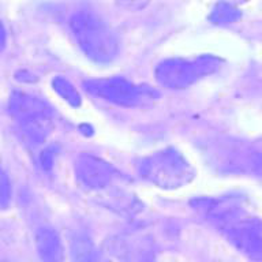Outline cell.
Returning <instances> with one entry per match:
<instances>
[{
	"instance_id": "6",
	"label": "cell",
	"mask_w": 262,
	"mask_h": 262,
	"mask_svg": "<svg viewBox=\"0 0 262 262\" xmlns=\"http://www.w3.org/2000/svg\"><path fill=\"white\" fill-rule=\"evenodd\" d=\"M220 67V60L212 55L195 57H173L160 61L155 69L156 81L168 89H186Z\"/></svg>"
},
{
	"instance_id": "16",
	"label": "cell",
	"mask_w": 262,
	"mask_h": 262,
	"mask_svg": "<svg viewBox=\"0 0 262 262\" xmlns=\"http://www.w3.org/2000/svg\"><path fill=\"white\" fill-rule=\"evenodd\" d=\"M6 38H7L6 29H4L3 24L0 22V52H2V51L4 49V47H6Z\"/></svg>"
},
{
	"instance_id": "4",
	"label": "cell",
	"mask_w": 262,
	"mask_h": 262,
	"mask_svg": "<svg viewBox=\"0 0 262 262\" xmlns=\"http://www.w3.org/2000/svg\"><path fill=\"white\" fill-rule=\"evenodd\" d=\"M8 111L29 146L34 147L45 142L53 127V110L48 102L25 92H14L8 102Z\"/></svg>"
},
{
	"instance_id": "11",
	"label": "cell",
	"mask_w": 262,
	"mask_h": 262,
	"mask_svg": "<svg viewBox=\"0 0 262 262\" xmlns=\"http://www.w3.org/2000/svg\"><path fill=\"white\" fill-rule=\"evenodd\" d=\"M71 262H98L93 241L85 233H78L71 241Z\"/></svg>"
},
{
	"instance_id": "15",
	"label": "cell",
	"mask_w": 262,
	"mask_h": 262,
	"mask_svg": "<svg viewBox=\"0 0 262 262\" xmlns=\"http://www.w3.org/2000/svg\"><path fill=\"white\" fill-rule=\"evenodd\" d=\"M55 146L47 147L45 150H42L40 156V164L42 165L44 169H51L53 165V156H55Z\"/></svg>"
},
{
	"instance_id": "13",
	"label": "cell",
	"mask_w": 262,
	"mask_h": 262,
	"mask_svg": "<svg viewBox=\"0 0 262 262\" xmlns=\"http://www.w3.org/2000/svg\"><path fill=\"white\" fill-rule=\"evenodd\" d=\"M52 88L59 96H60L64 101H67L71 106L78 108L81 105V96L78 93V90L75 89V86L64 77H56L53 78Z\"/></svg>"
},
{
	"instance_id": "5",
	"label": "cell",
	"mask_w": 262,
	"mask_h": 262,
	"mask_svg": "<svg viewBox=\"0 0 262 262\" xmlns=\"http://www.w3.org/2000/svg\"><path fill=\"white\" fill-rule=\"evenodd\" d=\"M139 176L160 188L183 187L194 179L195 171L188 160L173 147L155 151L137 164Z\"/></svg>"
},
{
	"instance_id": "7",
	"label": "cell",
	"mask_w": 262,
	"mask_h": 262,
	"mask_svg": "<svg viewBox=\"0 0 262 262\" xmlns=\"http://www.w3.org/2000/svg\"><path fill=\"white\" fill-rule=\"evenodd\" d=\"M83 88L94 97L127 108L149 105L159 98V93L150 86L135 85L120 77L88 79Z\"/></svg>"
},
{
	"instance_id": "8",
	"label": "cell",
	"mask_w": 262,
	"mask_h": 262,
	"mask_svg": "<svg viewBox=\"0 0 262 262\" xmlns=\"http://www.w3.org/2000/svg\"><path fill=\"white\" fill-rule=\"evenodd\" d=\"M75 176L82 186L89 190H105L118 172L105 160L93 155H81L75 160Z\"/></svg>"
},
{
	"instance_id": "2",
	"label": "cell",
	"mask_w": 262,
	"mask_h": 262,
	"mask_svg": "<svg viewBox=\"0 0 262 262\" xmlns=\"http://www.w3.org/2000/svg\"><path fill=\"white\" fill-rule=\"evenodd\" d=\"M209 165L223 173L262 175V145L235 138L209 139L202 149Z\"/></svg>"
},
{
	"instance_id": "10",
	"label": "cell",
	"mask_w": 262,
	"mask_h": 262,
	"mask_svg": "<svg viewBox=\"0 0 262 262\" xmlns=\"http://www.w3.org/2000/svg\"><path fill=\"white\" fill-rule=\"evenodd\" d=\"M34 242L41 262H64V250L55 229L41 227L36 231Z\"/></svg>"
},
{
	"instance_id": "12",
	"label": "cell",
	"mask_w": 262,
	"mask_h": 262,
	"mask_svg": "<svg viewBox=\"0 0 262 262\" xmlns=\"http://www.w3.org/2000/svg\"><path fill=\"white\" fill-rule=\"evenodd\" d=\"M242 16V12L239 8H236L232 4L219 3L213 7L209 19L214 25H229L236 22Z\"/></svg>"
},
{
	"instance_id": "14",
	"label": "cell",
	"mask_w": 262,
	"mask_h": 262,
	"mask_svg": "<svg viewBox=\"0 0 262 262\" xmlns=\"http://www.w3.org/2000/svg\"><path fill=\"white\" fill-rule=\"evenodd\" d=\"M11 200V183L7 173L0 167V206L6 208Z\"/></svg>"
},
{
	"instance_id": "1",
	"label": "cell",
	"mask_w": 262,
	"mask_h": 262,
	"mask_svg": "<svg viewBox=\"0 0 262 262\" xmlns=\"http://www.w3.org/2000/svg\"><path fill=\"white\" fill-rule=\"evenodd\" d=\"M191 206L243 255L262 262V223L246 208L241 196H201Z\"/></svg>"
},
{
	"instance_id": "9",
	"label": "cell",
	"mask_w": 262,
	"mask_h": 262,
	"mask_svg": "<svg viewBox=\"0 0 262 262\" xmlns=\"http://www.w3.org/2000/svg\"><path fill=\"white\" fill-rule=\"evenodd\" d=\"M115 254L124 262H153V246L146 237H120L115 241Z\"/></svg>"
},
{
	"instance_id": "3",
	"label": "cell",
	"mask_w": 262,
	"mask_h": 262,
	"mask_svg": "<svg viewBox=\"0 0 262 262\" xmlns=\"http://www.w3.org/2000/svg\"><path fill=\"white\" fill-rule=\"evenodd\" d=\"M70 28L81 51L96 63H110L118 56L119 41L105 20L90 11L75 12Z\"/></svg>"
}]
</instances>
